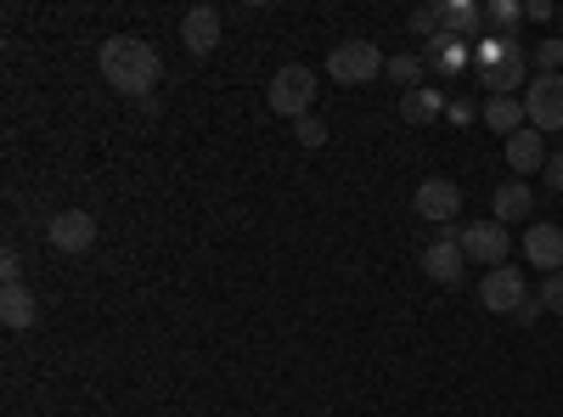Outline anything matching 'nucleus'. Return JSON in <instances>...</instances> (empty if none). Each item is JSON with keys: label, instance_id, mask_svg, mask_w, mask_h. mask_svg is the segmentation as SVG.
<instances>
[{"label": "nucleus", "instance_id": "1", "mask_svg": "<svg viewBox=\"0 0 563 417\" xmlns=\"http://www.w3.org/2000/svg\"><path fill=\"white\" fill-rule=\"evenodd\" d=\"M102 79L113 85V90H124V97H141L147 102V90H158V79H164V57L153 52L147 40H135V34H113V40H102Z\"/></svg>", "mask_w": 563, "mask_h": 417}, {"label": "nucleus", "instance_id": "2", "mask_svg": "<svg viewBox=\"0 0 563 417\" xmlns=\"http://www.w3.org/2000/svg\"><path fill=\"white\" fill-rule=\"evenodd\" d=\"M265 102H271V113H282V119H310V108H316V74L305 68V63H288V68H276L271 74V85H265Z\"/></svg>", "mask_w": 563, "mask_h": 417}, {"label": "nucleus", "instance_id": "3", "mask_svg": "<svg viewBox=\"0 0 563 417\" xmlns=\"http://www.w3.org/2000/svg\"><path fill=\"white\" fill-rule=\"evenodd\" d=\"M389 63H384V52L372 40H344V45H333L327 52V74H333L339 85H366V79H378Z\"/></svg>", "mask_w": 563, "mask_h": 417}, {"label": "nucleus", "instance_id": "4", "mask_svg": "<svg viewBox=\"0 0 563 417\" xmlns=\"http://www.w3.org/2000/svg\"><path fill=\"white\" fill-rule=\"evenodd\" d=\"M525 119L530 130H563V74H536L525 85Z\"/></svg>", "mask_w": 563, "mask_h": 417}, {"label": "nucleus", "instance_id": "5", "mask_svg": "<svg viewBox=\"0 0 563 417\" xmlns=\"http://www.w3.org/2000/svg\"><path fill=\"white\" fill-rule=\"evenodd\" d=\"M456 243H462V254L474 260V265H507V249H512V238H507V226L501 220H479V226H462L456 231Z\"/></svg>", "mask_w": 563, "mask_h": 417}, {"label": "nucleus", "instance_id": "6", "mask_svg": "<svg viewBox=\"0 0 563 417\" xmlns=\"http://www.w3.org/2000/svg\"><path fill=\"white\" fill-rule=\"evenodd\" d=\"M530 299V283H525V271H512V265H496L485 271V283H479V305L496 310V316H519V305Z\"/></svg>", "mask_w": 563, "mask_h": 417}, {"label": "nucleus", "instance_id": "7", "mask_svg": "<svg viewBox=\"0 0 563 417\" xmlns=\"http://www.w3.org/2000/svg\"><path fill=\"white\" fill-rule=\"evenodd\" d=\"M45 243H52L57 254H85L90 243H97V220H90L85 209H63L45 220Z\"/></svg>", "mask_w": 563, "mask_h": 417}, {"label": "nucleus", "instance_id": "8", "mask_svg": "<svg viewBox=\"0 0 563 417\" xmlns=\"http://www.w3.org/2000/svg\"><path fill=\"white\" fill-rule=\"evenodd\" d=\"M417 215L422 220H434V226H451L456 220V209H462V187L456 180H445V175H429V180H417Z\"/></svg>", "mask_w": 563, "mask_h": 417}, {"label": "nucleus", "instance_id": "9", "mask_svg": "<svg viewBox=\"0 0 563 417\" xmlns=\"http://www.w3.org/2000/svg\"><path fill=\"white\" fill-rule=\"evenodd\" d=\"M525 260L536 265V271H563V226H552V220H536L530 231H525Z\"/></svg>", "mask_w": 563, "mask_h": 417}, {"label": "nucleus", "instance_id": "10", "mask_svg": "<svg viewBox=\"0 0 563 417\" xmlns=\"http://www.w3.org/2000/svg\"><path fill=\"white\" fill-rule=\"evenodd\" d=\"M422 271L434 276V283H462V271H467V254H462V243H456V231H445V238H434L429 249H422Z\"/></svg>", "mask_w": 563, "mask_h": 417}, {"label": "nucleus", "instance_id": "11", "mask_svg": "<svg viewBox=\"0 0 563 417\" xmlns=\"http://www.w3.org/2000/svg\"><path fill=\"white\" fill-rule=\"evenodd\" d=\"M180 45L192 57H209L214 45H220V12L214 7H192V12L180 18Z\"/></svg>", "mask_w": 563, "mask_h": 417}, {"label": "nucleus", "instance_id": "12", "mask_svg": "<svg viewBox=\"0 0 563 417\" xmlns=\"http://www.w3.org/2000/svg\"><path fill=\"white\" fill-rule=\"evenodd\" d=\"M547 142H541V130H512L507 135V164H512V175H536V169H547Z\"/></svg>", "mask_w": 563, "mask_h": 417}, {"label": "nucleus", "instance_id": "13", "mask_svg": "<svg viewBox=\"0 0 563 417\" xmlns=\"http://www.w3.org/2000/svg\"><path fill=\"white\" fill-rule=\"evenodd\" d=\"M490 209H496V220H501V226H519V220H530V215H536V193H530V180H501Z\"/></svg>", "mask_w": 563, "mask_h": 417}, {"label": "nucleus", "instance_id": "14", "mask_svg": "<svg viewBox=\"0 0 563 417\" xmlns=\"http://www.w3.org/2000/svg\"><path fill=\"white\" fill-rule=\"evenodd\" d=\"M440 113H445V90H434V85H417V90L400 97V119L406 124H434Z\"/></svg>", "mask_w": 563, "mask_h": 417}, {"label": "nucleus", "instance_id": "15", "mask_svg": "<svg viewBox=\"0 0 563 417\" xmlns=\"http://www.w3.org/2000/svg\"><path fill=\"white\" fill-rule=\"evenodd\" d=\"M0 321H7L12 333H23V328H34V321H40V305H34V294L23 283H12L7 294H0Z\"/></svg>", "mask_w": 563, "mask_h": 417}, {"label": "nucleus", "instance_id": "16", "mask_svg": "<svg viewBox=\"0 0 563 417\" xmlns=\"http://www.w3.org/2000/svg\"><path fill=\"white\" fill-rule=\"evenodd\" d=\"M485 85H490V90H501V97L525 90V85H530V52H525V45H519V52H512L501 68H490V74H485Z\"/></svg>", "mask_w": 563, "mask_h": 417}, {"label": "nucleus", "instance_id": "17", "mask_svg": "<svg viewBox=\"0 0 563 417\" xmlns=\"http://www.w3.org/2000/svg\"><path fill=\"white\" fill-rule=\"evenodd\" d=\"M479 29H485V7H474V0H451V7H445V34H456V40L474 45Z\"/></svg>", "mask_w": 563, "mask_h": 417}, {"label": "nucleus", "instance_id": "18", "mask_svg": "<svg viewBox=\"0 0 563 417\" xmlns=\"http://www.w3.org/2000/svg\"><path fill=\"white\" fill-rule=\"evenodd\" d=\"M485 124H490L496 135L525 130V124H530V119H525V97H490V102H485Z\"/></svg>", "mask_w": 563, "mask_h": 417}, {"label": "nucleus", "instance_id": "19", "mask_svg": "<svg viewBox=\"0 0 563 417\" xmlns=\"http://www.w3.org/2000/svg\"><path fill=\"white\" fill-rule=\"evenodd\" d=\"M474 45H479L474 57H479V68H485V74H490V68H501L512 52H519V40H512V34H479Z\"/></svg>", "mask_w": 563, "mask_h": 417}, {"label": "nucleus", "instance_id": "20", "mask_svg": "<svg viewBox=\"0 0 563 417\" xmlns=\"http://www.w3.org/2000/svg\"><path fill=\"white\" fill-rule=\"evenodd\" d=\"M384 74H389V85H400V90H417V85H422V57H395Z\"/></svg>", "mask_w": 563, "mask_h": 417}, {"label": "nucleus", "instance_id": "21", "mask_svg": "<svg viewBox=\"0 0 563 417\" xmlns=\"http://www.w3.org/2000/svg\"><path fill=\"white\" fill-rule=\"evenodd\" d=\"M440 29H445V7H417V12H411V34L434 40Z\"/></svg>", "mask_w": 563, "mask_h": 417}, {"label": "nucleus", "instance_id": "22", "mask_svg": "<svg viewBox=\"0 0 563 417\" xmlns=\"http://www.w3.org/2000/svg\"><path fill=\"white\" fill-rule=\"evenodd\" d=\"M536 68L541 74H563V40H541L536 45Z\"/></svg>", "mask_w": 563, "mask_h": 417}, {"label": "nucleus", "instance_id": "23", "mask_svg": "<svg viewBox=\"0 0 563 417\" xmlns=\"http://www.w3.org/2000/svg\"><path fill=\"white\" fill-rule=\"evenodd\" d=\"M485 18H490L496 29H512V23L525 18V7H512V0H490V7H485Z\"/></svg>", "mask_w": 563, "mask_h": 417}, {"label": "nucleus", "instance_id": "24", "mask_svg": "<svg viewBox=\"0 0 563 417\" xmlns=\"http://www.w3.org/2000/svg\"><path fill=\"white\" fill-rule=\"evenodd\" d=\"M0 276H7V288H12V283H23V254H18L12 243L0 249Z\"/></svg>", "mask_w": 563, "mask_h": 417}, {"label": "nucleus", "instance_id": "25", "mask_svg": "<svg viewBox=\"0 0 563 417\" xmlns=\"http://www.w3.org/2000/svg\"><path fill=\"white\" fill-rule=\"evenodd\" d=\"M541 305L563 316V271H552V276H547V283H541Z\"/></svg>", "mask_w": 563, "mask_h": 417}, {"label": "nucleus", "instance_id": "26", "mask_svg": "<svg viewBox=\"0 0 563 417\" xmlns=\"http://www.w3.org/2000/svg\"><path fill=\"white\" fill-rule=\"evenodd\" d=\"M294 135H299L305 147H321V142H327V124H321V119H299V124H294Z\"/></svg>", "mask_w": 563, "mask_h": 417}, {"label": "nucleus", "instance_id": "27", "mask_svg": "<svg viewBox=\"0 0 563 417\" xmlns=\"http://www.w3.org/2000/svg\"><path fill=\"white\" fill-rule=\"evenodd\" d=\"M541 175H547V180H552V193H563V153H552V158H547V169H541Z\"/></svg>", "mask_w": 563, "mask_h": 417}, {"label": "nucleus", "instance_id": "28", "mask_svg": "<svg viewBox=\"0 0 563 417\" xmlns=\"http://www.w3.org/2000/svg\"><path fill=\"white\" fill-rule=\"evenodd\" d=\"M525 18H536V23H547V18H558V12L547 7V0H530V7H525Z\"/></svg>", "mask_w": 563, "mask_h": 417}, {"label": "nucleus", "instance_id": "29", "mask_svg": "<svg viewBox=\"0 0 563 417\" xmlns=\"http://www.w3.org/2000/svg\"><path fill=\"white\" fill-rule=\"evenodd\" d=\"M541 310H547V305H541V299H525V305H519V321H536V316H541Z\"/></svg>", "mask_w": 563, "mask_h": 417}, {"label": "nucleus", "instance_id": "30", "mask_svg": "<svg viewBox=\"0 0 563 417\" xmlns=\"http://www.w3.org/2000/svg\"><path fill=\"white\" fill-rule=\"evenodd\" d=\"M558 23H563V7H558Z\"/></svg>", "mask_w": 563, "mask_h": 417}]
</instances>
